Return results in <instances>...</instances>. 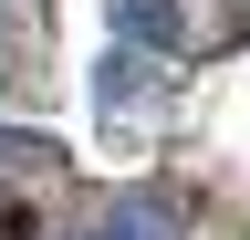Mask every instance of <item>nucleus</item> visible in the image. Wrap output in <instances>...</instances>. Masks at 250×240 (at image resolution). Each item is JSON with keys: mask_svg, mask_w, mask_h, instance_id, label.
<instances>
[{"mask_svg": "<svg viewBox=\"0 0 250 240\" xmlns=\"http://www.w3.org/2000/svg\"><path fill=\"white\" fill-rule=\"evenodd\" d=\"M115 32L136 42V52H188V32H177L167 0H115Z\"/></svg>", "mask_w": 250, "mask_h": 240, "instance_id": "obj_2", "label": "nucleus"}, {"mask_svg": "<svg viewBox=\"0 0 250 240\" xmlns=\"http://www.w3.org/2000/svg\"><path fill=\"white\" fill-rule=\"evenodd\" d=\"M94 240H188V209L167 188H125L104 219H94Z\"/></svg>", "mask_w": 250, "mask_h": 240, "instance_id": "obj_1", "label": "nucleus"}, {"mask_svg": "<svg viewBox=\"0 0 250 240\" xmlns=\"http://www.w3.org/2000/svg\"><path fill=\"white\" fill-rule=\"evenodd\" d=\"M0 240H31V198L21 188H0Z\"/></svg>", "mask_w": 250, "mask_h": 240, "instance_id": "obj_3", "label": "nucleus"}]
</instances>
